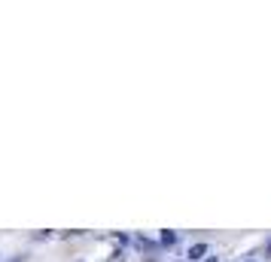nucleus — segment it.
<instances>
[{
	"instance_id": "f03ea898",
	"label": "nucleus",
	"mask_w": 271,
	"mask_h": 262,
	"mask_svg": "<svg viewBox=\"0 0 271 262\" xmlns=\"http://www.w3.org/2000/svg\"><path fill=\"white\" fill-rule=\"evenodd\" d=\"M162 244H165V247L177 244V235H174V232H165V235H162Z\"/></svg>"
},
{
	"instance_id": "7ed1b4c3",
	"label": "nucleus",
	"mask_w": 271,
	"mask_h": 262,
	"mask_svg": "<svg viewBox=\"0 0 271 262\" xmlns=\"http://www.w3.org/2000/svg\"><path fill=\"white\" fill-rule=\"evenodd\" d=\"M110 262H125V256H122V253H113V259H110Z\"/></svg>"
},
{
	"instance_id": "f257e3e1",
	"label": "nucleus",
	"mask_w": 271,
	"mask_h": 262,
	"mask_svg": "<svg viewBox=\"0 0 271 262\" xmlns=\"http://www.w3.org/2000/svg\"><path fill=\"white\" fill-rule=\"evenodd\" d=\"M207 250H210L207 244H192V247H189V259H192V262H198V259H204Z\"/></svg>"
}]
</instances>
